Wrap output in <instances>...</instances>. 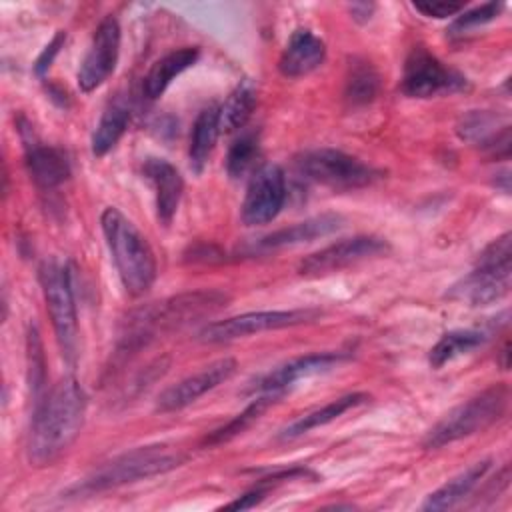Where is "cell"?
Instances as JSON below:
<instances>
[{
    "label": "cell",
    "instance_id": "1",
    "mask_svg": "<svg viewBox=\"0 0 512 512\" xmlns=\"http://www.w3.org/2000/svg\"><path fill=\"white\" fill-rule=\"evenodd\" d=\"M86 416V394L76 378H62L44 398L34 404L28 432V462L32 466L52 464L82 430Z\"/></svg>",
    "mask_w": 512,
    "mask_h": 512
},
{
    "label": "cell",
    "instance_id": "2",
    "mask_svg": "<svg viewBox=\"0 0 512 512\" xmlns=\"http://www.w3.org/2000/svg\"><path fill=\"white\" fill-rule=\"evenodd\" d=\"M100 224L122 286L130 296H142L156 280V260L150 244L136 226L112 206L102 212Z\"/></svg>",
    "mask_w": 512,
    "mask_h": 512
},
{
    "label": "cell",
    "instance_id": "3",
    "mask_svg": "<svg viewBox=\"0 0 512 512\" xmlns=\"http://www.w3.org/2000/svg\"><path fill=\"white\" fill-rule=\"evenodd\" d=\"M184 456L166 444H152V446H140L130 452H124L110 462L102 464L94 472H90L82 482L74 484L68 494L72 496H86V494H98L110 488H118L122 484H130L142 478H150L156 474H164L176 466Z\"/></svg>",
    "mask_w": 512,
    "mask_h": 512
},
{
    "label": "cell",
    "instance_id": "4",
    "mask_svg": "<svg viewBox=\"0 0 512 512\" xmlns=\"http://www.w3.org/2000/svg\"><path fill=\"white\" fill-rule=\"evenodd\" d=\"M512 234L504 232L492 240L480 254L476 268L454 282L446 298L468 306H486L502 300L510 292L512 276Z\"/></svg>",
    "mask_w": 512,
    "mask_h": 512
},
{
    "label": "cell",
    "instance_id": "5",
    "mask_svg": "<svg viewBox=\"0 0 512 512\" xmlns=\"http://www.w3.org/2000/svg\"><path fill=\"white\" fill-rule=\"evenodd\" d=\"M510 400V390L506 384H494L480 392L478 396L458 404L448 414L438 420L424 438L426 448H442L460 438L472 436L496 420H500L506 412Z\"/></svg>",
    "mask_w": 512,
    "mask_h": 512
},
{
    "label": "cell",
    "instance_id": "6",
    "mask_svg": "<svg viewBox=\"0 0 512 512\" xmlns=\"http://www.w3.org/2000/svg\"><path fill=\"white\" fill-rule=\"evenodd\" d=\"M40 284L46 300V310L56 334L62 356L72 364L78 346V318L72 292L70 270L54 260L44 262L40 268Z\"/></svg>",
    "mask_w": 512,
    "mask_h": 512
},
{
    "label": "cell",
    "instance_id": "7",
    "mask_svg": "<svg viewBox=\"0 0 512 512\" xmlns=\"http://www.w3.org/2000/svg\"><path fill=\"white\" fill-rule=\"evenodd\" d=\"M296 168L304 178L332 190L364 188L378 178V172L372 166L334 148H316L300 154L296 158Z\"/></svg>",
    "mask_w": 512,
    "mask_h": 512
},
{
    "label": "cell",
    "instance_id": "8",
    "mask_svg": "<svg viewBox=\"0 0 512 512\" xmlns=\"http://www.w3.org/2000/svg\"><path fill=\"white\" fill-rule=\"evenodd\" d=\"M468 80L440 62L424 46H414L404 62L400 90L410 98H434L466 90Z\"/></svg>",
    "mask_w": 512,
    "mask_h": 512
},
{
    "label": "cell",
    "instance_id": "9",
    "mask_svg": "<svg viewBox=\"0 0 512 512\" xmlns=\"http://www.w3.org/2000/svg\"><path fill=\"white\" fill-rule=\"evenodd\" d=\"M318 310H264V312H246L240 316H232L226 320H216L206 324L198 332V340L208 344L230 342L236 338H244L250 334L288 328L304 322H312L318 318Z\"/></svg>",
    "mask_w": 512,
    "mask_h": 512
},
{
    "label": "cell",
    "instance_id": "10",
    "mask_svg": "<svg viewBox=\"0 0 512 512\" xmlns=\"http://www.w3.org/2000/svg\"><path fill=\"white\" fill-rule=\"evenodd\" d=\"M286 200V178L278 164L260 166L246 188L240 218L246 226H262L272 222Z\"/></svg>",
    "mask_w": 512,
    "mask_h": 512
},
{
    "label": "cell",
    "instance_id": "11",
    "mask_svg": "<svg viewBox=\"0 0 512 512\" xmlns=\"http://www.w3.org/2000/svg\"><path fill=\"white\" fill-rule=\"evenodd\" d=\"M388 242L378 236H352L334 242L310 256H306L298 270L302 276H326L342 268L354 266L362 260L376 258L388 252Z\"/></svg>",
    "mask_w": 512,
    "mask_h": 512
},
{
    "label": "cell",
    "instance_id": "12",
    "mask_svg": "<svg viewBox=\"0 0 512 512\" xmlns=\"http://www.w3.org/2000/svg\"><path fill=\"white\" fill-rule=\"evenodd\" d=\"M118 54H120V26L114 16H106L98 24L92 36V42L80 62L78 76H76L80 90L92 92L100 84H104L116 68Z\"/></svg>",
    "mask_w": 512,
    "mask_h": 512
},
{
    "label": "cell",
    "instance_id": "13",
    "mask_svg": "<svg viewBox=\"0 0 512 512\" xmlns=\"http://www.w3.org/2000/svg\"><path fill=\"white\" fill-rule=\"evenodd\" d=\"M236 372V360L234 358H220L198 370L196 374H190L182 378L180 382L166 388L158 400L156 410L158 412H176L190 404H194L200 396L214 390L218 384L226 382Z\"/></svg>",
    "mask_w": 512,
    "mask_h": 512
},
{
    "label": "cell",
    "instance_id": "14",
    "mask_svg": "<svg viewBox=\"0 0 512 512\" xmlns=\"http://www.w3.org/2000/svg\"><path fill=\"white\" fill-rule=\"evenodd\" d=\"M22 138H24L26 168L38 188L52 190V188L60 186L64 180H68L70 164L62 150L38 142L34 138L32 130L26 132L22 128Z\"/></svg>",
    "mask_w": 512,
    "mask_h": 512
},
{
    "label": "cell",
    "instance_id": "15",
    "mask_svg": "<svg viewBox=\"0 0 512 512\" xmlns=\"http://www.w3.org/2000/svg\"><path fill=\"white\" fill-rule=\"evenodd\" d=\"M348 358V354L344 352H318V354H308V356H300L294 358L290 362H284L280 366H276L274 370H270L260 382H258V390L260 392H274V394H282L288 386H292L294 382L308 378L312 374L330 370L334 366H338L340 362H344Z\"/></svg>",
    "mask_w": 512,
    "mask_h": 512
},
{
    "label": "cell",
    "instance_id": "16",
    "mask_svg": "<svg viewBox=\"0 0 512 512\" xmlns=\"http://www.w3.org/2000/svg\"><path fill=\"white\" fill-rule=\"evenodd\" d=\"M142 174L154 188L158 222L162 226H170L184 190L180 172L164 158H148L142 164Z\"/></svg>",
    "mask_w": 512,
    "mask_h": 512
},
{
    "label": "cell",
    "instance_id": "17",
    "mask_svg": "<svg viewBox=\"0 0 512 512\" xmlns=\"http://www.w3.org/2000/svg\"><path fill=\"white\" fill-rule=\"evenodd\" d=\"M342 226L340 214H320L308 218L304 222H296L288 228H280L272 234L262 236L252 248L254 252H274L286 246H296L304 242H312L316 238H324Z\"/></svg>",
    "mask_w": 512,
    "mask_h": 512
},
{
    "label": "cell",
    "instance_id": "18",
    "mask_svg": "<svg viewBox=\"0 0 512 512\" xmlns=\"http://www.w3.org/2000/svg\"><path fill=\"white\" fill-rule=\"evenodd\" d=\"M324 58V42L310 30L300 28L290 36L288 44L284 46L278 60V70L286 78H300L314 72L324 62Z\"/></svg>",
    "mask_w": 512,
    "mask_h": 512
},
{
    "label": "cell",
    "instance_id": "19",
    "mask_svg": "<svg viewBox=\"0 0 512 512\" xmlns=\"http://www.w3.org/2000/svg\"><path fill=\"white\" fill-rule=\"evenodd\" d=\"M198 56H200L198 48L184 46V48L172 50L166 56H162L160 60H156L142 80V94L148 100H158L176 76H180L184 70H188L192 64H196Z\"/></svg>",
    "mask_w": 512,
    "mask_h": 512
},
{
    "label": "cell",
    "instance_id": "20",
    "mask_svg": "<svg viewBox=\"0 0 512 512\" xmlns=\"http://www.w3.org/2000/svg\"><path fill=\"white\" fill-rule=\"evenodd\" d=\"M220 106L210 102L204 106L192 126L190 132V148H188V158H190V168L200 174L214 150V144L220 134Z\"/></svg>",
    "mask_w": 512,
    "mask_h": 512
},
{
    "label": "cell",
    "instance_id": "21",
    "mask_svg": "<svg viewBox=\"0 0 512 512\" xmlns=\"http://www.w3.org/2000/svg\"><path fill=\"white\" fill-rule=\"evenodd\" d=\"M488 468H490V460H482V462H476V464L468 466L466 470L456 474L452 480L442 484L438 490H434L426 498L422 508L424 510H450V508H454L458 502H462L474 490V486L484 478Z\"/></svg>",
    "mask_w": 512,
    "mask_h": 512
},
{
    "label": "cell",
    "instance_id": "22",
    "mask_svg": "<svg viewBox=\"0 0 512 512\" xmlns=\"http://www.w3.org/2000/svg\"><path fill=\"white\" fill-rule=\"evenodd\" d=\"M366 400H370V396L364 394V392H352V394L340 396V398L328 402L326 406H322V408H318V410H314V412H310V414L298 418V420L292 422L290 426H286V428L282 430L280 438L290 440V438L302 436V434H306V432H310V430H314V428H318V426L330 424L332 420H336V418H340L344 412H348V410H352V408L364 404Z\"/></svg>",
    "mask_w": 512,
    "mask_h": 512
},
{
    "label": "cell",
    "instance_id": "23",
    "mask_svg": "<svg viewBox=\"0 0 512 512\" xmlns=\"http://www.w3.org/2000/svg\"><path fill=\"white\" fill-rule=\"evenodd\" d=\"M128 122H130V108L120 98L110 102L104 108V112L94 128L92 142H90L92 154L94 156L108 154L118 144L122 134L126 132Z\"/></svg>",
    "mask_w": 512,
    "mask_h": 512
},
{
    "label": "cell",
    "instance_id": "24",
    "mask_svg": "<svg viewBox=\"0 0 512 512\" xmlns=\"http://www.w3.org/2000/svg\"><path fill=\"white\" fill-rule=\"evenodd\" d=\"M486 336L478 330H450L440 336V340L430 348L428 360L432 368H442L450 360L478 348Z\"/></svg>",
    "mask_w": 512,
    "mask_h": 512
},
{
    "label": "cell",
    "instance_id": "25",
    "mask_svg": "<svg viewBox=\"0 0 512 512\" xmlns=\"http://www.w3.org/2000/svg\"><path fill=\"white\" fill-rule=\"evenodd\" d=\"M256 106V88L250 82H240L220 106V130H240L252 116Z\"/></svg>",
    "mask_w": 512,
    "mask_h": 512
},
{
    "label": "cell",
    "instance_id": "26",
    "mask_svg": "<svg viewBox=\"0 0 512 512\" xmlns=\"http://www.w3.org/2000/svg\"><path fill=\"white\" fill-rule=\"evenodd\" d=\"M280 396V394H274V392H264V396L256 398L254 402H250L240 414H236L230 422H226L224 426H220L218 430H214L210 436H206L204 444L208 446H216V444H224V442H230L232 438H236L238 434H242L246 428H250L258 418L260 414L274 402V398Z\"/></svg>",
    "mask_w": 512,
    "mask_h": 512
},
{
    "label": "cell",
    "instance_id": "27",
    "mask_svg": "<svg viewBox=\"0 0 512 512\" xmlns=\"http://www.w3.org/2000/svg\"><path fill=\"white\" fill-rule=\"evenodd\" d=\"M378 92V74L372 68L370 62L358 60L350 66L348 76H346V88L344 96L348 104L352 106H362L368 104Z\"/></svg>",
    "mask_w": 512,
    "mask_h": 512
},
{
    "label": "cell",
    "instance_id": "28",
    "mask_svg": "<svg viewBox=\"0 0 512 512\" xmlns=\"http://www.w3.org/2000/svg\"><path fill=\"white\" fill-rule=\"evenodd\" d=\"M260 154V136L254 130L242 132L230 146L228 156H226V172L230 178L240 180L246 176L252 168L254 162Z\"/></svg>",
    "mask_w": 512,
    "mask_h": 512
},
{
    "label": "cell",
    "instance_id": "29",
    "mask_svg": "<svg viewBox=\"0 0 512 512\" xmlns=\"http://www.w3.org/2000/svg\"><path fill=\"white\" fill-rule=\"evenodd\" d=\"M26 358H28V386H30L34 404H38L46 394V360H44V350H42V342L36 328L28 330Z\"/></svg>",
    "mask_w": 512,
    "mask_h": 512
},
{
    "label": "cell",
    "instance_id": "30",
    "mask_svg": "<svg viewBox=\"0 0 512 512\" xmlns=\"http://www.w3.org/2000/svg\"><path fill=\"white\" fill-rule=\"evenodd\" d=\"M496 116L488 112H470L460 118L458 134L468 142H478L480 146L496 134Z\"/></svg>",
    "mask_w": 512,
    "mask_h": 512
},
{
    "label": "cell",
    "instance_id": "31",
    "mask_svg": "<svg viewBox=\"0 0 512 512\" xmlns=\"http://www.w3.org/2000/svg\"><path fill=\"white\" fill-rule=\"evenodd\" d=\"M502 10L500 2H486L478 8H472L468 12H462L460 16H456V20L450 24V34H464L470 28H478L490 20H494L498 16V12Z\"/></svg>",
    "mask_w": 512,
    "mask_h": 512
},
{
    "label": "cell",
    "instance_id": "32",
    "mask_svg": "<svg viewBox=\"0 0 512 512\" xmlns=\"http://www.w3.org/2000/svg\"><path fill=\"white\" fill-rule=\"evenodd\" d=\"M418 12L430 18H446V16H456L466 8V2L462 0H416L412 4Z\"/></svg>",
    "mask_w": 512,
    "mask_h": 512
},
{
    "label": "cell",
    "instance_id": "33",
    "mask_svg": "<svg viewBox=\"0 0 512 512\" xmlns=\"http://www.w3.org/2000/svg\"><path fill=\"white\" fill-rule=\"evenodd\" d=\"M270 488H272V484H268L266 480H260L254 488H250L248 492H244L236 500L224 504L222 508H226V510H248V508H254L256 504H260L264 500V496L268 494Z\"/></svg>",
    "mask_w": 512,
    "mask_h": 512
},
{
    "label": "cell",
    "instance_id": "34",
    "mask_svg": "<svg viewBox=\"0 0 512 512\" xmlns=\"http://www.w3.org/2000/svg\"><path fill=\"white\" fill-rule=\"evenodd\" d=\"M64 40H66V34L60 30V32H56V36L52 38V42L42 50V54L38 56V60H36V64H34V70H36L38 76H42V74L50 68V64L54 62V56L60 52V46L64 44Z\"/></svg>",
    "mask_w": 512,
    "mask_h": 512
},
{
    "label": "cell",
    "instance_id": "35",
    "mask_svg": "<svg viewBox=\"0 0 512 512\" xmlns=\"http://www.w3.org/2000/svg\"><path fill=\"white\" fill-rule=\"evenodd\" d=\"M374 12V4H368V2H360V4H352L350 6V14L354 20L358 22H366Z\"/></svg>",
    "mask_w": 512,
    "mask_h": 512
}]
</instances>
